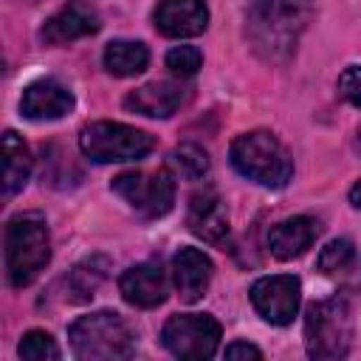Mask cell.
<instances>
[{
	"instance_id": "10",
	"label": "cell",
	"mask_w": 361,
	"mask_h": 361,
	"mask_svg": "<svg viewBox=\"0 0 361 361\" xmlns=\"http://www.w3.org/2000/svg\"><path fill=\"white\" fill-rule=\"evenodd\" d=\"M152 20L164 37H197L209 25V8L206 0H161L152 11Z\"/></svg>"
},
{
	"instance_id": "3",
	"label": "cell",
	"mask_w": 361,
	"mask_h": 361,
	"mask_svg": "<svg viewBox=\"0 0 361 361\" xmlns=\"http://www.w3.org/2000/svg\"><path fill=\"white\" fill-rule=\"evenodd\" d=\"M71 350L82 361H116L133 355V330L113 310L79 316L68 327Z\"/></svg>"
},
{
	"instance_id": "19",
	"label": "cell",
	"mask_w": 361,
	"mask_h": 361,
	"mask_svg": "<svg viewBox=\"0 0 361 361\" xmlns=\"http://www.w3.org/2000/svg\"><path fill=\"white\" fill-rule=\"evenodd\" d=\"M149 65V51L144 42L113 39L104 48V68L113 76H135Z\"/></svg>"
},
{
	"instance_id": "2",
	"label": "cell",
	"mask_w": 361,
	"mask_h": 361,
	"mask_svg": "<svg viewBox=\"0 0 361 361\" xmlns=\"http://www.w3.org/2000/svg\"><path fill=\"white\" fill-rule=\"evenodd\" d=\"M51 259L48 226L37 212L14 214L6 226V271L14 288L31 285Z\"/></svg>"
},
{
	"instance_id": "5",
	"label": "cell",
	"mask_w": 361,
	"mask_h": 361,
	"mask_svg": "<svg viewBox=\"0 0 361 361\" xmlns=\"http://www.w3.org/2000/svg\"><path fill=\"white\" fill-rule=\"evenodd\" d=\"M79 147L96 164H124V161H138L149 155L155 147V138L121 121H93L82 127Z\"/></svg>"
},
{
	"instance_id": "14",
	"label": "cell",
	"mask_w": 361,
	"mask_h": 361,
	"mask_svg": "<svg viewBox=\"0 0 361 361\" xmlns=\"http://www.w3.org/2000/svg\"><path fill=\"white\" fill-rule=\"evenodd\" d=\"M319 231H322V223L316 217H307V214L288 217L268 231V248L276 259H293L316 243Z\"/></svg>"
},
{
	"instance_id": "27",
	"label": "cell",
	"mask_w": 361,
	"mask_h": 361,
	"mask_svg": "<svg viewBox=\"0 0 361 361\" xmlns=\"http://www.w3.org/2000/svg\"><path fill=\"white\" fill-rule=\"evenodd\" d=\"M350 203H353L355 209H361V180H358V183L350 189Z\"/></svg>"
},
{
	"instance_id": "23",
	"label": "cell",
	"mask_w": 361,
	"mask_h": 361,
	"mask_svg": "<svg viewBox=\"0 0 361 361\" xmlns=\"http://www.w3.org/2000/svg\"><path fill=\"white\" fill-rule=\"evenodd\" d=\"M17 353L25 361H56L59 358V347L51 338V333H45V330H28L23 336Z\"/></svg>"
},
{
	"instance_id": "17",
	"label": "cell",
	"mask_w": 361,
	"mask_h": 361,
	"mask_svg": "<svg viewBox=\"0 0 361 361\" xmlns=\"http://www.w3.org/2000/svg\"><path fill=\"white\" fill-rule=\"evenodd\" d=\"M0 155H3V195L11 197L28 183L31 152H28L25 141L14 130H6L3 141H0Z\"/></svg>"
},
{
	"instance_id": "8",
	"label": "cell",
	"mask_w": 361,
	"mask_h": 361,
	"mask_svg": "<svg viewBox=\"0 0 361 361\" xmlns=\"http://www.w3.org/2000/svg\"><path fill=\"white\" fill-rule=\"evenodd\" d=\"M251 305L254 310L276 327H285L296 319L299 310V299H302V285L293 274H274V276H262L251 285Z\"/></svg>"
},
{
	"instance_id": "21",
	"label": "cell",
	"mask_w": 361,
	"mask_h": 361,
	"mask_svg": "<svg viewBox=\"0 0 361 361\" xmlns=\"http://www.w3.org/2000/svg\"><path fill=\"white\" fill-rule=\"evenodd\" d=\"M169 169L186 180H200L209 172V155L197 144H180L169 152Z\"/></svg>"
},
{
	"instance_id": "11",
	"label": "cell",
	"mask_w": 361,
	"mask_h": 361,
	"mask_svg": "<svg viewBox=\"0 0 361 361\" xmlns=\"http://www.w3.org/2000/svg\"><path fill=\"white\" fill-rule=\"evenodd\" d=\"M186 226L206 243H223L228 237V212L214 189H200L189 197Z\"/></svg>"
},
{
	"instance_id": "13",
	"label": "cell",
	"mask_w": 361,
	"mask_h": 361,
	"mask_svg": "<svg viewBox=\"0 0 361 361\" xmlns=\"http://www.w3.org/2000/svg\"><path fill=\"white\" fill-rule=\"evenodd\" d=\"M118 290L133 307H158L166 299V274L158 262H138L121 274Z\"/></svg>"
},
{
	"instance_id": "24",
	"label": "cell",
	"mask_w": 361,
	"mask_h": 361,
	"mask_svg": "<svg viewBox=\"0 0 361 361\" xmlns=\"http://www.w3.org/2000/svg\"><path fill=\"white\" fill-rule=\"evenodd\" d=\"M203 65V54L195 48V45H175L169 54H166V68L169 73L186 79V76H195Z\"/></svg>"
},
{
	"instance_id": "15",
	"label": "cell",
	"mask_w": 361,
	"mask_h": 361,
	"mask_svg": "<svg viewBox=\"0 0 361 361\" xmlns=\"http://www.w3.org/2000/svg\"><path fill=\"white\" fill-rule=\"evenodd\" d=\"M212 259L200 248H180L172 257V282L183 302H197L212 282Z\"/></svg>"
},
{
	"instance_id": "26",
	"label": "cell",
	"mask_w": 361,
	"mask_h": 361,
	"mask_svg": "<svg viewBox=\"0 0 361 361\" xmlns=\"http://www.w3.org/2000/svg\"><path fill=\"white\" fill-rule=\"evenodd\" d=\"M226 358H262V350L248 341H231L226 347Z\"/></svg>"
},
{
	"instance_id": "9",
	"label": "cell",
	"mask_w": 361,
	"mask_h": 361,
	"mask_svg": "<svg viewBox=\"0 0 361 361\" xmlns=\"http://www.w3.org/2000/svg\"><path fill=\"white\" fill-rule=\"evenodd\" d=\"M102 28V20H99V11L87 3V0H68L59 11H54L39 37L48 42V45H65V42H73V39H82V37H90Z\"/></svg>"
},
{
	"instance_id": "4",
	"label": "cell",
	"mask_w": 361,
	"mask_h": 361,
	"mask_svg": "<svg viewBox=\"0 0 361 361\" xmlns=\"http://www.w3.org/2000/svg\"><path fill=\"white\" fill-rule=\"evenodd\" d=\"M353 341V307L347 296L313 302L305 313V347L310 358H344Z\"/></svg>"
},
{
	"instance_id": "28",
	"label": "cell",
	"mask_w": 361,
	"mask_h": 361,
	"mask_svg": "<svg viewBox=\"0 0 361 361\" xmlns=\"http://www.w3.org/2000/svg\"><path fill=\"white\" fill-rule=\"evenodd\" d=\"M355 149L361 152V130H358V138H355Z\"/></svg>"
},
{
	"instance_id": "22",
	"label": "cell",
	"mask_w": 361,
	"mask_h": 361,
	"mask_svg": "<svg viewBox=\"0 0 361 361\" xmlns=\"http://www.w3.org/2000/svg\"><path fill=\"white\" fill-rule=\"evenodd\" d=\"M353 259H355L353 243H350V240H333V243H327V245L319 251L316 265H319L322 274L333 276V274H344V271L353 265Z\"/></svg>"
},
{
	"instance_id": "25",
	"label": "cell",
	"mask_w": 361,
	"mask_h": 361,
	"mask_svg": "<svg viewBox=\"0 0 361 361\" xmlns=\"http://www.w3.org/2000/svg\"><path fill=\"white\" fill-rule=\"evenodd\" d=\"M338 93L341 99H347L353 107H361V68L350 65L341 76H338Z\"/></svg>"
},
{
	"instance_id": "1",
	"label": "cell",
	"mask_w": 361,
	"mask_h": 361,
	"mask_svg": "<svg viewBox=\"0 0 361 361\" xmlns=\"http://www.w3.org/2000/svg\"><path fill=\"white\" fill-rule=\"evenodd\" d=\"M228 158H231V166L243 178L259 186H268V189H282L293 175L290 152L268 130H251V133L237 135L228 149Z\"/></svg>"
},
{
	"instance_id": "12",
	"label": "cell",
	"mask_w": 361,
	"mask_h": 361,
	"mask_svg": "<svg viewBox=\"0 0 361 361\" xmlns=\"http://www.w3.org/2000/svg\"><path fill=\"white\" fill-rule=\"evenodd\" d=\"M73 110V93L59 85L56 79H39L31 82L23 90L20 99V113L31 121H51V118H62Z\"/></svg>"
},
{
	"instance_id": "6",
	"label": "cell",
	"mask_w": 361,
	"mask_h": 361,
	"mask_svg": "<svg viewBox=\"0 0 361 361\" xmlns=\"http://www.w3.org/2000/svg\"><path fill=\"white\" fill-rule=\"evenodd\" d=\"M161 341L178 358H212L220 347V324L209 313H178L166 319Z\"/></svg>"
},
{
	"instance_id": "16",
	"label": "cell",
	"mask_w": 361,
	"mask_h": 361,
	"mask_svg": "<svg viewBox=\"0 0 361 361\" xmlns=\"http://www.w3.org/2000/svg\"><path fill=\"white\" fill-rule=\"evenodd\" d=\"M183 102V90L175 82H147L124 96V107L130 113L147 118H169Z\"/></svg>"
},
{
	"instance_id": "20",
	"label": "cell",
	"mask_w": 361,
	"mask_h": 361,
	"mask_svg": "<svg viewBox=\"0 0 361 361\" xmlns=\"http://www.w3.org/2000/svg\"><path fill=\"white\" fill-rule=\"evenodd\" d=\"M107 276V259L104 257H90L85 262H79L71 276H68V293L73 302H87L93 299V293L99 290V285Z\"/></svg>"
},
{
	"instance_id": "18",
	"label": "cell",
	"mask_w": 361,
	"mask_h": 361,
	"mask_svg": "<svg viewBox=\"0 0 361 361\" xmlns=\"http://www.w3.org/2000/svg\"><path fill=\"white\" fill-rule=\"evenodd\" d=\"M313 0H271L268 3V34L274 39H279L282 45H290V39H296L299 28L305 25L307 14H310Z\"/></svg>"
},
{
	"instance_id": "7",
	"label": "cell",
	"mask_w": 361,
	"mask_h": 361,
	"mask_svg": "<svg viewBox=\"0 0 361 361\" xmlns=\"http://www.w3.org/2000/svg\"><path fill=\"white\" fill-rule=\"evenodd\" d=\"M113 192L124 197L144 217H164L175 203V180L169 169L158 172H124L113 178Z\"/></svg>"
}]
</instances>
